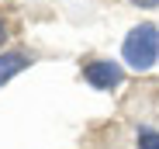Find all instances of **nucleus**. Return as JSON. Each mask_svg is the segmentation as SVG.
<instances>
[{
  "instance_id": "6",
  "label": "nucleus",
  "mask_w": 159,
  "mask_h": 149,
  "mask_svg": "<svg viewBox=\"0 0 159 149\" xmlns=\"http://www.w3.org/2000/svg\"><path fill=\"white\" fill-rule=\"evenodd\" d=\"M4 42H7V24H4V14H0V49H4Z\"/></svg>"
},
{
  "instance_id": "2",
  "label": "nucleus",
  "mask_w": 159,
  "mask_h": 149,
  "mask_svg": "<svg viewBox=\"0 0 159 149\" xmlns=\"http://www.w3.org/2000/svg\"><path fill=\"white\" fill-rule=\"evenodd\" d=\"M83 80L100 94H111L125 83V66L114 59H90V63H83Z\"/></svg>"
},
{
  "instance_id": "3",
  "label": "nucleus",
  "mask_w": 159,
  "mask_h": 149,
  "mask_svg": "<svg viewBox=\"0 0 159 149\" xmlns=\"http://www.w3.org/2000/svg\"><path fill=\"white\" fill-rule=\"evenodd\" d=\"M35 66V56L31 52H21V49H4L0 52V90H4L11 80H17L24 69Z\"/></svg>"
},
{
  "instance_id": "5",
  "label": "nucleus",
  "mask_w": 159,
  "mask_h": 149,
  "mask_svg": "<svg viewBox=\"0 0 159 149\" xmlns=\"http://www.w3.org/2000/svg\"><path fill=\"white\" fill-rule=\"evenodd\" d=\"M135 7H142V11H156L159 7V0H131Z\"/></svg>"
},
{
  "instance_id": "4",
  "label": "nucleus",
  "mask_w": 159,
  "mask_h": 149,
  "mask_svg": "<svg viewBox=\"0 0 159 149\" xmlns=\"http://www.w3.org/2000/svg\"><path fill=\"white\" fill-rule=\"evenodd\" d=\"M135 146H139V149H159V128H152V125H135Z\"/></svg>"
},
{
  "instance_id": "1",
  "label": "nucleus",
  "mask_w": 159,
  "mask_h": 149,
  "mask_svg": "<svg viewBox=\"0 0 159 149\" xmlns=\"http://www.w3.org/2000/svg\"><path fill=\"white\" fill-rule=\"evenodd\" d=\"M121 63L128 69H152L159 63V24L152 21H139L135 28H131L121 42Z\"/></svg>"
}]
</instances>
